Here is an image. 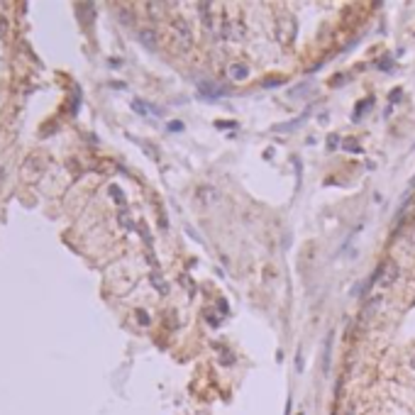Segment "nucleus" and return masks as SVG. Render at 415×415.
<instances>
[{"label": "nucleus", "mask_w": 415, "mask_h": 415, "mask_svg": "<svg viewBox=\"0 0 415 415\" xmlns=\"http://www.w3.org/2000/svg\"><path fill=\"white\" fill-rule=\"evenodd\" d=\"M379 69H391V59H388V57L381 59V61H379Z\"/></svg>", "instance_id": "22"}, {"label": "nucleus", "mask_w": 415, "mask_h": 415, "mask_svg": "<svg viewBox=\"0 0 415 415\" xmlns=\"http://www.w3.org/2000/svg\"><path fill=\"white\" fill-rule=\"evenodd\" d=\"M171 30H174V37L178 39V47H181V49H191V47H193V32H191V25H188L183 17L174 20Z\"/></svg>", "instance_id": "1"}, {"label": "nucleus", "mask_w": 415, "mask_h": 415, "mask_svg": "<svg viewBox=\"0 0 415 415\" xmlns=\"http://www.w3.org/2000/svg\"><path fill=\"white\" fill-rule=\"evenodd\" d=\"M342 147H345V151H349V154H361V151H364L361 144H359L356 139H345V144H342Z\"/></svg>", "instance_id": "12"}, {"label": "nucleus", "mask_w": 415, "mask_h": 415, "mask_svg": "<svg viewBox=\"0 0 415 415\" xmlns=\"http://www.w3.org/2000/svg\"><path fill=\"white\" fill-rule=\"evenodd\" d=\"M371 103H374L371 98H364V100H359V105H356V113H354V120H361V115L366 113L364 108H366V105H371Z\"/></svg>", "instance_id": "13"}, {"label": "nucleus", "mask_w": 415, "mask_h": 415, "mask_svg": "<svg viewBox=\"0 0 415 415\" xmlns=\"http://www.w3.org/2000/svg\"><path fill=\"white\" fill-rule=\"evenodd\" d=\"M137 320H139L142 325H149V315L144 313V310H137Z\"/></svg>", "instance_id": "17"}, {"label": "nucleus", "mask_w": 415, "mask_h": 415, "mask_svg": "<svg viewBox=\"0 0 415 415\" xmlns=\"http://www.w3.org/2000/svg\"><path fill=\"white\" fill-rule=\"evenodd\" d=\"M169 130H171V132H181V130H183V122H169Z\"/></svg>", "instance_id": "19"}, {"label": "nucleus", "mask_w": 415, "mask_h": 415, "mask_svg": "<svg viewBox=\"0 0 415 415\" xmlns=\"http://www.w3.org/2000/svg\"><path fill=\"white\" fill-rule=\"evenodd\" d=\"M206 320H208V323H210L212 327H217L220 323H222V318H220V315H212L210 310H206Z\"/></svg>", "instance_id": "14"}, {"label": "nucleus", "mask_w": 415, "mask_h": 415, "mask_svg": "<svg viewBox=\"0 0 415 415\" xmlns=\"http://www.w3.org/2000/svg\"><path fill=\"white\" fill-rule=\"evenodd\" d=\"M411 366H413V369H415V354L411 356Z\"/></svg>", "instance_id": "23"}, {"label": "nucleus", "mask_w": 415, "mask_h": 415, "mask_svg": "<svg viewBox=\"0 0 415 415\" xmlns=\"http://www.w3.org/2000/svg\"><path fill=\"white\" fill-rule=\"evenodd\" d=\"M139 39L147 44L149 49H154L156 47V32L154 30H144V32H139Z\"/></svg>", "instance_id": "9"}, {"label": "nucleus", "mask_w": 415, "mask_h": 415, "mask_svg": "<svg viewBox=\"0 0 415 415\" xmlns=\"http://www.w3.org/2000/svg\"><path fill=\"white\" fill-rule=\"evenodd\" d=\"M215 127H235V122H230V120H217Z\"/></svg>", "instance_id": "20"}, {"label": "nucleus", "mask_w": 415, "mask_h": 415, "mask_svg": "<svg viewBox=\"0 0 415 415\" xmlns=\"http://www.w3.org/2000/svg\"><path fill=\"white\" fill-rule=\"evenodd\" d=\"M244 34H247V30H244V25H242L239 20L237 22L230 20V17L222 20V27H220V37H222V39H227V42H242Z\"/></svg>", "instance_id": "2"}, {"label": "nucleus", "mask_w": 415, "mask_h": 415, "mask_svg": "<svg viewBox=\"0 0 415 415\" xmlns=\"http://www.w3.org/2000/svg\"><path fill=\"white\" fill-rule=\"evenodd\" d=\"M330 342H332V332L327 335V342H325V371H330Z\"/></svg>", "instance_id": "15"}, {"label": "nucleus", "mask_w": 415, "mask_h": 415, "mask_svg": "<svg viewBox=\"0 0 415 415\" xmlns=\"http://www.w3.org/2000/svg\"><path fill=\"white\" fill-rule=\"evenodd\" d=\"M398 278V267L396 264H381L371 274V283H381V286H393V281Z\"/></svg>", "instance_id": "4"}, {"label": "nucleus", "mask_w": 415, "mask_h": 415, "mask_svg": "<svg viewBox=\"0 0 415 415\" xmlns=\"http://www.w3.org/2000/svg\"><path fill=\"white\" fill-rule=\"evenodd\" d=\"M196 206L208 210V208H212L217 201H220V191L215 188V186H201L198 191H196Z\"/></svg>", "instance_id": "3"}, {"label": "nucleus", "mask_w": 415, "mask_h": 415, "mask_svg": "<svg viewBox=\"0 0 415 415\" xmlns=\"http://www.w3.org/2000/svg\"><path fill=\"white\" fill-rule=\"evenodd\" d=\"M217 352H220V361H222L225 366H232V364H235V354H232L227 347H217Z\"/></svg>", "instance_id": "10"}, {"label": "nucleus", "mask_w": 415, "mask_h": 415, "mask_svg": "<svg viewBox=\"0 0 415 415\" xmlns=\"http://www.w3.org/2000/svg\"><path fill=\"white\" fill-rule=\"evenodd\" d=\"M276 37H278V42H283V44H288V42L296 37V20H293L291 15L278 17V22H276Z\"/></svg>", "instance_id": "5"}, {"label": "nucleus", "mask_w": 415, "mask_h": 415, "mask_svg": "<svg viewBox=\"0 0 415 415\" xmlns=\"http://www.w3.org/2000/svg\"><path fill=\"white\" fill-rule=\"evenodd\" d=\"M283 83V78H267L264 81V86H281Z\"/></svg>", "instance_id": "18"}, {"label": "nucleus", "mask_w": 415, "mask_h": 415, "mask_svg": "<svg viewBox=\"0 0 415 415\" xmlns=\"http://www.w3.org/2000/svg\"><path fill=\"white\" fill-rule=\"evenodd\" d=\"M198 12H201L203 27L206 30H215V25H212V2H198Z\"/></svg>", "instance_id": "7"}, {"label": "nucleus", "mask_w": 415, "mask_h": 415, "mask_svg": "<svg viewBox=\"0 0 415 415\" xmlns=\"http://www.w3.org/2000/svg\"><path fill=\"white\" fill-rule=\"evenodd\" d=\"M227 73H230V78L232 81H247L249 78V66L247 64H242V61H237V64H230V69H227Z\"/></svg>", "instance_id": "6"}, {"label": "nucleus", "mask_w": 415, "mask_h": 415, "mask_svg": "<svg viewBox=\"0 0 415 415\" xmlns=\"http://www.w3.org/2000/svg\"><path fill=\"white\" fill-rule=\"evenodd\" d=\"M151 283H154V288H156L161 296H166V293H169V286H166V281H164L159 274H151Z\"/></svg>", "instance_id": "8"}, {"label": "nucleus", "mask_w": 415, "mask_h": 415, "mask_svg": "<svg viewBox=\"0 0 415 415\" xmlns=\"http://www.w3.org/2000/svg\"><path fill=\"white\" fill-rule=\"evenodd\" d=\"M337 147H340V137H337V135H327V149L335 151Z\"/></svg>", "instance_id": "16"}, {"label": "nucleus", "mask_w": 415, "mask_h": 415, "mask_svg": "<svg viewBox=\"0 0 415 415\" xmlns=\"http://www.w3.org/2000/svg\"><path fill=\"white\" fill-rule=\"evenodd\" d=\"M379 303H381V298H374V300H369V303H366V308H364V313H361V320H366L371 313H376V310H379Z\"/></svg>", "instance_id": "11"}, {"label": "nucleus", "mask_w": 415, "mask_h": 415, "mask_svg": "<svg viewBox=\"0 0 415 415\" xmlns=\"http://www.w3.org/2000/svg\"><path fill=\"white\" fill-rule=\"evenodd\" d=\"M298 415H303V413H298Z\"/></svg>", "instance_id": "24"}, {"label": "nucleus", "mask_w": 415, "mask_h": 415, "mask_svg": "<svg viewBox=\"0 0 415 415\" xmlns=\"http://www.w3.org/2000/svg\"><path fill=\"white\" fill-rule=\"evenodd\" d=\"M403 98V93H401V88H396V93H391V103H398Z\"/></svg>", "instance_id": "21"}]
</instances>
